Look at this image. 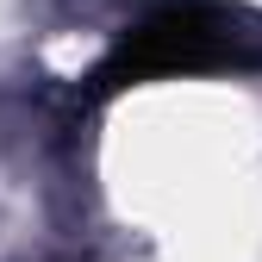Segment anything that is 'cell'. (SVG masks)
Segmentation results:
<instances>
[{
    "instance_id": "6da1fadb",
    "label": "cell",
    "mask_w": 262,
    "mask_h": 262,
    "mask_svg": "<svg viewBox=\"0 0 262 262\" xmlns=\"http://www.w3.org/2000/svg\"><path fill=\"white\" fill-rule=\"evenodd\" d=\"M225 62H250L244 31H231V19L206 0H162L106 50V62L94 69V94H119L131 81H156V75L225 69Z\"/></svg>"
}]
</instances>
